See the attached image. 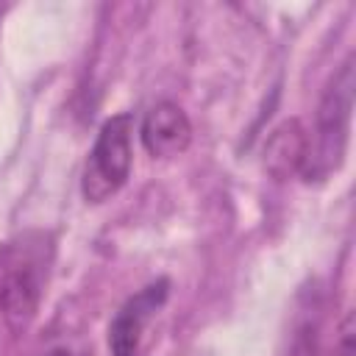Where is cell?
I'll return each mask as SVG.
<instances>
[{
    "label": "cell",
    "instance_id": "cell-1",
    "mask_svg": "<svg viewBox=\"0 0 356 356\" xmlns=\"http://www.w3.org/2000/svg\"><path fill=\"white\" fill-rule=\"evenodd\" d=\"M50 264L53 239L44 231H25L0 245V314L14 331L36 317Z\"/></svg>",
    "mask_w": 356,
    "mask_h": 356
},
{
    "label": "cell",
    "instance_id": "cell-5",
    "mask_svg": "<svg viewBox=\"0 0 356 356\" xmlns=\"http://www.w3.org/2000/svg\"><path fill=\"white\" fill-rule=\"evenodd\" d=\"M139 139L153 159H172L189 147L192 122L178 103L161 100L145 114L139 125Z\"/></svg>",
    "mask_w": 356,
    "mask_h": 356
},
{
    "label": "cell",
    "instance_id": "cell-3",
    "mask_svg": "<svg viewBox=\"0 0 356 356\" xmlns=\"http://www.w3.org/2000/svg\"><path fill=\"white\" fill-rule=\"evenodd\" d=\"M131 139H134V117L128 111L114 114L100 125L81 178V192L86 203H103L125 186L134 164Z\"/></svg>",
    "mask_w": 356,
    "mask_h": 356
},
{
    "label": "cell",
    "instance_id": "cell-8",
    "mask_svg": "<svg viewBox=\"0 0 356 356\" xmlns=\"http://www.w3.org/2000/svg\"><path fill=\"white\" fill-rule=\"evenodd\" d=\"M39 356H86V353H83V350H75V348H70V345H53V348L42 350Z\"/></svg>",
    "mask_w": 356,
    "mask_h": 356
},
{
    "label": "cell",
    "instance_id": "cell-4",
    "mask_svg": "<svg viewBox=\"0 0 356 356\" xmlns=\"http://www.w3.org/2000/svg\"><path fill=\"white\" fill-rule=\"evenodd\" d=\"M167 295H170V281L159 278V281L142 286L134 298H128L120 306V312L108 323V350H111V356H136L139 353L145 325L164 306Z\"/></svg>",
    "mask_w": 356,
    "mask_h": 356
},
{
    "label": "cell",
    "instance_id": "cell-2",
    "mask_svg": "<svg viewBox=\"0 0 356 356\" xmlns=\"http://www.w3.org/2000/svg\"><path fill=\"white\" fill-rule=\"evenodd\" d=\"M353 89H356V72H353V56H348L345 64L334 72L317 106V145L314 150H309L303 164V175L309 181L325 178L331 170L342 164L348 131H350Z\"/></svg>",
    "mask_w": 356,
    "mask_h": 356
},
{
    "label": "cell",
    "instance_id": "cell-7",
    "mask_svg": "<svg viewBox=\"0 0 356 356\" xmlns=\"http://www.w3.org/2000/svg\"><path fill=\"white\" fill-rule=\"evenodd\" d=\"M334 356H353V314L348 312L339 328V339L334 348Z\"/></svg>",
    "mask_w": 356,
    "mask_h": 356
},
{
    "label": "cell",
    "instance_id": "cell-6",
    "mask_svg": "<svg viewBox=\"0 0 356 356\" xmlns=\"http://www.w3.org/2000/svg\"><path fill=\"white\" fill-rule=\"evenodd\" d=\"M309 156V136L298 120H284L273 128L264 145V167L275 178H289L292 172H303Z\"/></svg>",
    "mask_w": 356,
    "mask_h": 356
}]
</instances>
